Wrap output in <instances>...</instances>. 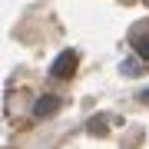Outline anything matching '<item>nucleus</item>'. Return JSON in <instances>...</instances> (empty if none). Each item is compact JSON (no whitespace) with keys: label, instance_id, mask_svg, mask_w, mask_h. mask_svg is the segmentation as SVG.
Returning a JSON list of instances; mask_svg holds the SVG:
<instances>
[{"label":"nucleus","instance_id":"obj_4","mask_svg":"<svg viewBox=\"0 0 149 149\" xmlns=\"http://www.w3.org/2000/svg\"><path fill=\"white\" fill-rule=\"evenodd\" d=\"M143 70H146V66H143V63H136V60H129V63H123V73H129V76H133V73L139 76Z\"/></svg>","mask_w":149,"mask_h":149},{"label":"nucleus","instance_id":"obj_1","mask_svg":"<svg viewBox=\"0 0 149 149\" xmlns=\"http://www.w3.org/2000/svg\"><path fill=\"white\" fill-rule=\"evenodd\" d=\"M76 63H80V56L73 53V50H63L56 60H53V66H50V73L56 76V80H70V76L76 73Z\"/></svg>","mask_w":149,"mask_h":149},{"label":"nucleus","instance_id":"obj_3","mask_svg":"<svg viewBox=\"0 0 149 149\" xmlns=\"http://www.w3.org/2000/svg\"><path fill=\"white\" fill-rule=\"evenodd\" d=\"M133 43H136L139 56H146V60H149V37H133Z\"/></svg>","mask_w":149,"mask_h":149},{"label":"nucleus","instance_id":"obj_2","mask_svg":"<svg viewBox=\"0 0 149 149\" xmlns=\"http://www.w3.org/2000/svg\"><path fill=\"white\" fill-rule=\"evenodd\" d=\"M60 109V100L56 96H43V100H37V106H33V116H50V113H56Z\"/></svg>","mask_w":149,"mask_h":149}]
</instances>
